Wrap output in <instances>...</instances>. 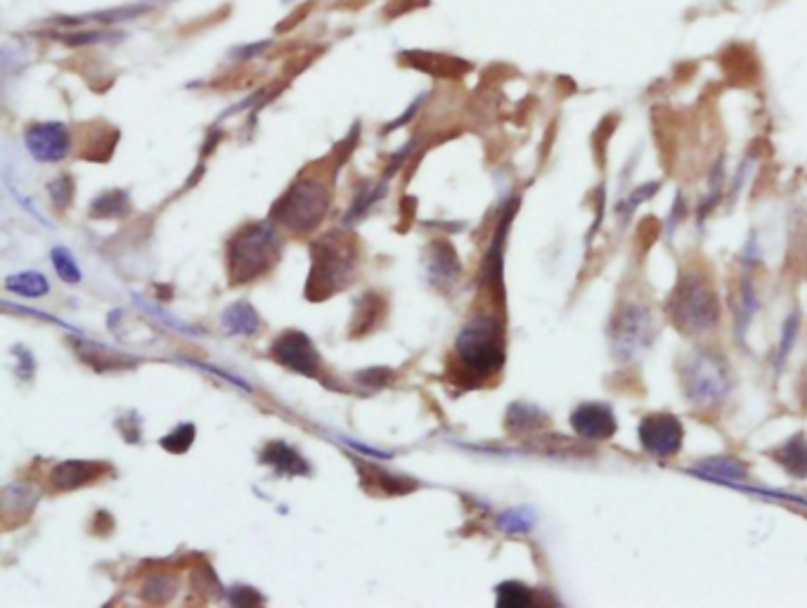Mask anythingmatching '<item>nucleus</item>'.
Segmentation results:
<instances>
[{"label":"nucleus","instance_id":"nucleus-27","mask_svg":"<svg viewBox=\"0 0 807 608\" xmlns=\"http://www.w3.org/2000/svg\"><path fill=\"white\" fill-rule=\"evenodd\" d=\"M48 192L57 209L64 211L71 204V199H74V180H71L69 176L55 178L53 183L48 185Z\"/></svg>","mask_w":807,"mask_h":608},{"label":"nucleus","instance_id":"nucleus-7","mask_svg":"<svg viewBox=\"0 0 807 608\" xmlns=\"http://www.w3.org/2000/svg\"><path fill=\"white\" fill-rule=\"evenodd\" d=\"M654 341V315L644 303H625L611 322L613 355L621 362L635 360Z\"/></svg>","mask_w":807,"mask_h":608},{"label":"nucleus","instance_id":"nucleus-30","mask_svg":"<svg viewBox=\"0 0 807 608\" xmlns=\"http://www.w3.org/2000/svg\"><path fill=\"white\" fill-rule=\"evenodd\" d=\"M228 597L235 606H258L263 601L254 587H235V590H230Z\"/></svg>","mask_w":807,"mask_h":608},{"label":"nucleus","instance_id":"nucleus-19","mask_svg":"<svg viewBox=\"0 0 807 608\" xmlns=\"http://www.w3.org/2000/svg\"><path fill=\"white\" fill-rule=\"evenodd\" d=\"M128 211H131V199L121 190H109L100 194L93 206H90V216L93 218H124L128 216Z\"/></svg>","mask_w":807,"mask_h":608},{"label":"nucleus","instance_id":"nucleus-3","mask_svg":"<svg viewBox=\"0 0 807 608\" xmlns=\"http://www.w3.org/2000/svg\"><path fill=\"white\" fill-rule=\"evenodd\" d=\"M680 384L684 398L696 410L713 412L725 403L732 391V374L722 355L708 348H694L680 362Z\"/></svg>","mask_w":807,"mask_h":608},{"label":"nucleus","instance_id":"nucleus-22","mask_svg":"<svg viewBox=\"0 0 807 608\" xmlns=\"http://www.w3.org/2000/svg\"><path fill=\"white\" fill-rule=\"evenodd\" d=\"M53 38V41H62L67 45H98V43H109V41H119L124 38V34H114V31H102V29H88V31H67V34H41Z\"/></svg>","mask_w":807,"mask_h":608},{"label":"nucleus","instance_id":"nucleus-6","mask_svg":"<svg viewBox=\"0 0 807 608\" xmlns=\"http://www.w3.org/2000/svg\"><path fill=\"white\" fill-rule=\"evenodd\" d=\"M329 209V192L325 183L313 178H303L282 194L273 209V221L280 228L303 235L322 223Z\"/></svg>","mask_w":807,"mask_h":608},{"label":"nucleus","instance_id":"nucleus-26","mask_svg":"<svg viewBox=\"0 0 807 608\" xmlns=\"http://www.w3.org/2000/svg\"><path fill=\"white\" fill-rule=\"evenodd\" d=\"M800 315L793 313L789 320L784 322V329H781V341H779V353H777V367L781 370L784 367L786 358H789L791 353V346H793V339H796L798 329H800Z\"/></svg>","mask_w":807,"mask_h":608},{"label":"nucleus","instance_id":"nucleus-1","mask_svg":"<svg viewBox=\"0 0 807 608\" xmlns=\"http://www.w3.org/2000/svg\"><path fill=\"white\" fill-rule=\"evenodd\" d=\"M666 313L673 325L687 336H701L718 327L720 299L713 280L703 270H687L670 291Z\"/></svg>","mask_w":807,"mask_h":608},{"label":"nucleus","instance_id":"nucleus-17","mask_svg":"<svg viewBox=\"0 0 807 608\" xmlns=\"http://www.w3.org/2000/svg\"><path fill=\"white\" fill-rule=\"evenodd\" d=\"M223 329L235 336H254L261 329V318L249 301H237L225 308Z\"/></svg>","mask_w":807,"mask_h":608},{"label":"nucleus","instance_id":"nucleus-2","mask_svg":"<svg viewBox=\"0 0 807 608\" xmlns=\"http://www.w3.org/2000/svg\"><path fill=\"white\" fill-rule=\"evenodd\" d=\"M460 365L474 379H490L505 365V325L495 315H479L469 320L455 341Z\"/></svg>","mask_w":807,"mask_h":608},{"label":"nucleus","instance_id":"nucleus-10","mask_svg":"<svg viewBox=\"0 0 807 608\" xmlns=\"http://www.w3.org/2000/svg\"><path fill=\"white\" fill-rule=\"evenodd\" d=\"M24 145L41 164H57L71 152V133L60 121H41L24 131Z\"/></svg>","mask_w":807,"mask_h":608},{"label":"nucleus","instance_id":"nucleus-14","mask_svg":"<svg viewBox=\"0 0 807 608\" xmlns=\"http://www.w3.org/2000/svg\"><path fill=\"white\" fill-rule=\"evenodd\" d=\"M150 10L147 5H128V8H116V10H102V12H88V15H76V17H55L53 27H86V24H98V27H114V24H124L128 19H135Z\"/></svg>","mask_w":807,"mask_h":608},{"label":"nucleus","instance_id":"nucleus-18","mask_svg":"<svg viewBox=\"0 0 807 608\" xmlns=\"http://www.w3.org/2000/svg\"><path fill=\"white\" fill-rule=\"evenodd\" d=\"M774 459L784 467L793 478H807V436L796 433L791 441H786L774 452Z\"/></svg>","mask_w":807,"mask_h":608},{"label":"nucleus","instance_id":"nucleus-25","mask_svg":"<svg viewBox=\"0 0 807 608\" xmlns=\"http://www.w3.org/2000/svg\"><path fill=\"white\" fill-rule=\"evenodd\" d=\"M50 258H53V265H55L57 275H60L62 282H67V284H79L81 282L79 265H76L74 256H71L67 249L55 247L53 254H50Z\"/></svg>","mask_w":807,"mask_h":608},{"label":"nucleus","instance_id":"nucleus-5","mask_svg":"<svg viewBox=\"0 0 807 608\" xmlns=\"http://www.w3.org/2000/svg\"><path fill=\"white\" fill-rule=\"evenodd\" d=\"M280 237L270 223L244 225L228 242V277L232 284L254 282L280 261Z\"/></svg>","mask_w":807,"mask_h":608},{"label":"nucleus","instance_id":"nucleus-15","mask_svg":"<svg viewBox=\"0 0 807 608\" xmlns=\"http://www.w3.org/2000/svg\"><path fill=\"white\" fill-rule=\"evenodd\" d=\"M426 268H429L431 280L436 284H453L460 275L462 265L457 258L455 249L448 242H434L429 244V254H426Z\"/></svg>","mask_w":807,"mask_h":608},{"label":"nucleus","instance_id":"nucleus-29","mask_svg":"<svg viewBox=\"0 0 807 608\" xmlns=\"http://www.w3.org/2000/svg\"><path fill=\"white\" fill-rule=\"evenodd\" d=\"M379 296L374 294V301H372V308L367 310V296L363 299V303H360V318H355L353 320V325L358 327L360 325V332L358 334H365L367 329H370L374 322H379Z\"/></svg>","mask_w":807,"mask_h":608},{"label":"nucleus","instance_id":"nucleus-23","mask_svg":"<svg viewBox=\"0 0 807 608\" xmlns=\"http://www.w3.org/2000/svg\"><path fill=\"white\" fill-rule=\"evenodd\" d=\"M531 604H533V592L528 590L524 582L509 580V582H502V585L497 587V606L519 608V606H531Z\"/></svg>","mask_w":807,"mask_h":608},{"label":"nucleus","instance_id":"nucleus-31","mask_svg":"<svg viewBox=\"0 0 807 608\" xmlns=\"http://www.w3.org/2000/svg\"><path fill=\"white\" fill-rule=\"evenodd\" d=\"M656 192H658V183H649V185L639 187L637 192H632V194H630V199H628V202H625V204L621 206V209H623L625 213H630L632 209H635V206H639V204L644 202V199H649L651 194H656Z\"/></svg>","mask_w":807,"mask_h":608},{"label":"nucleus","instance_id":"nucleus-9","mask_svg":"<svg viewBox=\"0 0 807 608\" xmlns=\"http://www.w3.org/2000/svg\"><path fill=\"white\" fill-rule=\"evenodd\" d=\"M637 436L639 445L647 455L656 459H670L682 450L684 426L675 415L656 412V415H647L639 422Z\"/></svg>","mask_w":807,"mask_h":608},{"label":"nucleus","instance_id":"nucleus-8","mask_svg":"<svg viewBox=\"0 0 807 608\" xmlns=\"http://www.w3.org/2000/svg\"><path fill=\"white\" fill-rule=\"evenodd\" d=\"M270 358L280 362L287 370L303 374V377H320L322 355L315 348L311 336L296 332V329H289V332L277 336L275 344L270 346Z\"/></svg>","mask_w":807,"mask_h":608},{"label":"nucleus","instance_id":"nucleus-24","mask_svg":"<svg viewBox=\"0 0 807 608\" xmlns=\"http://www.w3.org/2000/svg\"><path fill=\"white\" fill-rule=\"evenodd\" d=\"M195 433H197L195 424H180L169 433V436L161 438V448L171 452V455H183V452L195 443Z\"/></svg>","mask_w":807,"mask_h":608},{"label":"nucleus","instance_id":"nucleus-11","mask_svg":"<svg viewBox=\"0 0 807 608\" xmlns=\"http://www.w3.org/2000/svg\"><path fill=\"white\" fill-rule=\"evenodd\" d=\"M571 426L585 441H609L616 436L618 422L609 405L583 403L571 412Z\"/></svg>","mask_w":807,"mask_h":608},{"label":"nucleus","instance_id":"nucleus-20","mask_svg":"<svg viewBox=\"0 0 807 608\" xmlns=\"http://www.w3.org/2000/svg\"><path fill=\"white\" fill-rule=\"evenodd\" d=\"M5 287L10 291H15L19 296H27V299H41L50 291V284L45 280V275L41 273H19V275H12L5 280Z\"/></svg>","mask_w":807,"mask_h":608},{"label":"nucleus","instance_id":"nucleus-21","mask_svg":"<svg viewBox=\"0 0 807 608\" xmlns=\"http://www.w3.org/2000/svg\"><path fill=\"white\" fill-rule=\"evenodd\" d=\"M545 422L547 419L538 410V407L526 405V403H516L509 407V412H507V426L509 429L521 431V433L528 429H538V426H542Z\"/></svg>","mask_w":807,"mask_h":608},{"label":"nucleus","instance_id":"nucleus-12","mask_svg":"<svg viewBox=\"0 0 807 608\" xmlns=\"http://www.w3.org/2000/svg\"><path fill=\"white\" fill-rule=\"evenodd\" d=\"M109 471L107 464L102 462H86V459H69V462H62L57 464V467L50 471V483H53V488L62 490V493H67V490H76V488H83V485L98 481V478Z\"/></svg>","mask_w":807,"mask_h":608},{"label":"nucleus","instance_id":"nucleus-13","mask_svg":"<svg viewBox=\"0 0 807 608\" xmlns=\"http://www.w3.org/2000/svg\"><path fill=\"white\" fill-rule=\"evenodd\" d=\"M261 462L268 464V467H273L280 476H308L311 474V467H308V462L303 459L301 452L294 450L292 445H287L282 441L268 443L261 452Z\"/></svg>","mask_w":807,"mask_h":608},{"label":"nucleus","instance_id":"nucleus-4","mask_svg":"<svg viewBox=\"0 0 807 608\" xmlns=\"http://www.w3.org/2000/svg\"><path fill=\"white\" fill-rule=\"evenodd\" d=\"M358 268V249L351 239L332 232L313 244V268L308 275L306 296L311 301H325L346 289Z\"/></svg>","mask_w":807,"mask_h":608},{"label":"nucleus","instance_id":"nucleus-16","mask_svg":"<svg viewBox=\"0 0 807 608\" xmlns=\"http://www.w3.org/2000/svg\"><path fill=\"white\" fill-rule=\"evenodd\" d=\"M694 474L710 478V481L734 485V483L744 481V478L748 476V471H746V464L741 462V459L732 457V455H718V457L703 459V462L696 464Z\"/></svg>","mask_w":807,"mask_h":608},{"label":"nucleus","instance_id":"nucleus-28","mask_svg":"<svg viewBox=\"0 0 807 608\" xmlns=\"http://www.w3.org/2000/svg\"><path fill=\"white\" fill-rule=\"evenodd\" d=\"M500 523L509 530V533H528L533 526V514L516 509V512H509L502 516Z\"/></svg>","mask_w":807,"mask_h":608}]
</instances>
